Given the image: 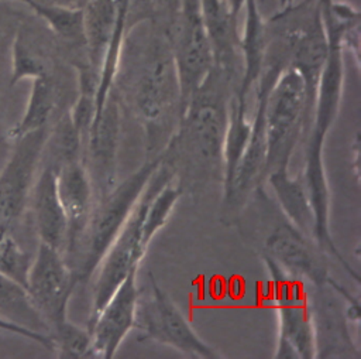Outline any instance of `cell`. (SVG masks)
I'll return each instance as SVG.
<instances>
[{
    "label": "cell",
    "instance_id": "1",
    "mask_svg": "<svg viewBox=\"0 0 361 359\" xmlns=\"http://www.w3.org/2000/svg\"><path fill=\"white\" fill-rule=\"evenodd\" d=\"M235 88V79L213 65L189 98L178 127L162 148V161L183 191L186 185L204 184L213 177L223 182L224 136Z\"/></svg>",
    "mask_w": 361,
    "mask_h": 359
},
{
    "label": "cell",
    "instance_id": "2",
    "mask_svg": "<svg viewBox=\"0 0 361 359\" xmlns=\"http://www.w3.org/2000/svg\"><path fill=\"white\" fill-rule=\"evenodd\" d=\"M113 88L117 96L127 100L145 129L149 148H162L178 127L180 119V89L171 51L169 37L158 35L140 49L123 44ZM162 151V150H161Z\"/></svg>",
    "mask_w": 361,
    "mask_h": 359
},
{
    "label": "cell",
    "instance_id": "3",
    "mask_svg": "<svg viewBox=\"0 0 361 359\" xmlns=\"http://www.w3.org/2000/svg\"><path fill=\"white\" fill-rule=\"evenodd\" d=\"M161 161V153L149 157L126 180L117 182L111 191L94 201L86 228L75 250L66 257L79 283L93 276L100 259L127 222Z\"/></svg>",
    "mask_w": 361,
    "mask_h": 359
},
{
    "label": "cell",
    "instance_id": "4",
    "mask_svg": "<svg viewBox=\"0 0 361 359\" xmlns=\"http://www.w3.org/2000/svg\"><path fill=\"white\" fill-rule=\"evenodd\" d=\"M268 273V294L278 317L276 359H314L317 356L312 300L307 284L292 277L271 257L262 254Z\"/></svg>",
    "mask_w": 361,
    "mask_h": 359
},
{
    "label": "cell",
    "instance_id": "5",
    "mask_svg": "<svg viewBox=\"0 0 361 359\" xmlns=\"http://www.w3.org/2000/svg\"><path fill=\"white\" fill-rule=\"evenodd\" d=\"M312 117L313 109L303 78L288 66L274 82L265 102L267 175L276 168L289 167L292 153L302 134L307 133Z\"/></svg>",
    "mask_w": 361,
    "mask_h": 359
},
{
    "label": "cell",
    "instance_id": "6",
    "mask_svg": "<svg viewBox=\"0 0 361 359\" xmlns=\"http://www.w3.org/2000/svg\"><path fill=\"white\" fill-rule=\"evenodd\" d=\"M169 178H173V172L168 165L164 164V161H161L159 167L149 178L127 222L100 259L96 270L93 271L94 283L89 321L97 315V312L118 288L127 274L133 269H140L141 261L147 253V249L141 245L142 216L149 196Z\"/></svg>",
    "mask_w": 361,
    "mask_h": 359
},
{
    "label": "cell",
    "instance_id": "7",
    "mask_svg": "<svg viewBox=\"0 0 361 359\" xmlns=\"http://www.w3.org/2000/svg\"><path fill=\"white\" fill-rule=\"evenodd\" d=\"M148 278L149 295L147 300H138L135 315L134 329L138 331V339L169 346L193 359H223L224 356L216 348L197 335L179 307L159 287L151 271Z\"/></svg>",
    "mask_w": 361,
    "mask_h": 359
},
{
    "label": "cell",
    "instance_id": "8",
    "mask_svg": "<svg viewBox=\"0 0 361 359\" xmlns=\"http://www.w3.org/2000/svg\"><path fill=\"white\" fill-rule=\"evenodd\" d=\"M168 37L180 89L182 114L189 98L214 65L200 0H180L178 18Z\"/></svg>",
    "mask_w": 361,
    "mask_h": 359
},
{
    "label": "cell",
    "instance_id": "9",
    "mask_svg": "<svg viewBox=\"0 0 361 359\" xmlns=\"http://www.w3.org/2000/svg\"><path fill=\"white\" fill-rule=\"evenodd\" d=\"M78 283L63 253L39 242L25 290L48 331L68 318V304Z\"/></svg>",
    "mask_w": 361,
    "mask_h": 359
},
{
    "label": "cell",
    "instance_id": "10",
    "mask_svg": "<svg viewBox=\"0 0 361 359\" xmlns=\"http://www.w3.org/2000/svg\"><path fill=\"white\" fill-rule=\"evenodd\" d=\"M49 127L45 126L14 139V148L0 171V228L7 229L30 204Z\"/></svg>",
    "mask_w": 361,
    "mask_h": 359
},
{
    "label": "cell",
    "instance_id": "11",
    "mask_svg": "<svg viewBox=\"0 0 361 359\" xmlns=\"http://www.w3.org/2000/svg\"><path fill=\"white\" fill-rule=\"evenodd\" d=\"M121 130L120 100L111 89L100 113L94 117L82 151L94 198L106 195L117 184V154Z\"/></svg>",
    "mask_w": 361,
    "mask_h": 359
},
{
    "label": "cell",
    "instance_id": "12",
    "mask_svg": "<svg viewBox=\"0 0 361 359\" xmlns=\"http://www.w3.org/2000/svg\"><path fill=\"white\" fill-rule=\"evenodd\" d=\"M262 254L271 257L292 277L316 290L326 288L331 277L327 254L313 239L302 233L285 218L265 237Z\"/></svg>",
    "mask_w": 361,
    "mask_h": 359
},
{
    "label": "cell",
    "instance_id": "13",
    "mask_svg": "<svg viewBox=\"0 0 361 359\" xmlns=\"http://www.w3.org/2000/svg\"><path fill=\"white\" fill-rule=\"evenodd\" d=\"M326 134L309 129L306 133V153L305 164L300 178L303 181L310 208L313 212L314 228H313V240L316 245L330 257L336 259L340 266L357 281L360 283V274L353 269V266L345 261L338 247L336 246L331 229H330V185L326 172L323 147H324Z\"/></svg>",
    "mask_w": 361,
    "mask_h": 359
},
{
    "label": "cell",
    "instance_id": "14",
    "mask_svg": "<svg viewBox=\"0 0 361 359\" xmlns=\"http://www.w3.org/2000/svg\"><path fill=\"white\" fill-rule=\"evenodd\" d=\"M133 269L97 315L87 322L92 335L93 358L111 359L124 338L135 328V315L140 300L137 273Z\"/></svg>",
    "mask_w": 361,
    "mask_h": 359
},
{
    "label": "cell",
    "instance_id": "15",
    "mask_svg": "<svg viewBox=\"0 0 361 359\" xmlns=\"http://www.w3.org/2000/svg\"><path fill=\"white\" fill-rule=\"evenodd\" d=\"M58 195L68 222L65 259L75 250L94 205V192L82 160L56 168Z\"/></svg>",
    "mask_w": 361,
    "mask_h": 359
},
{
    "label": "cell",
    "instance_id": "16",
    "mask_svg": "<svg viewBox=\"0 0 361 359\" xmlns=\"http://www.w3.org/2000/svg\"><path fill=\"white\" fill-rule=\"evenodd\" d=\"M30 205L38 240L63 253L68 222L58 195L56 168L52 164L42 161L31 191Z\"/></svg>",
    "mask_w": 361,
    "mask_h": 359
},
{
    "label": "cell",
    "instance_id": "17",
    "mask_svg": "<svg viewBox=\"0 0 361 359\" xmlns=\"http://www.w3.org/2000/svg\"><path fill=\"white\" fill-rule=\"evenodd\" d=\"M206 34L210 42L214 66L237 78L240 82L243 62L240 34L224 0H200Z\"/></svg>",
    "mask_w": 361,
    "mask_h": 359
},
{
    "label": "cell",
    "instance_id": "18",
    "mask_svg": "<svg viewBox=\"0 0 361 359\" xmlns=\"http://www.w3.org/2000/svg\"><path fill=\"white\" fill-rule=\"evenodd\" d=\"M327 51L329 42L317 1L309 21L306 23L305 28L302 30L299 38L293 45L289 62V66L296 69L303 78L312 109L314 107L316 89L323 66L326 64Z\"/></svg>",
    "mask_w": 361,
    "mask_h": 359
},
{
    "label": "cell",
    "instance_id": "19",
    "mask_svg": "<svg viewBox=\"0 0 361 359\" xmlns=\"http://www.w3.org/2000/svg\"><path fill=\"white\" fill-rule=\"evenodd\" d=\"M126 1L127 0H87L80 7L85 54L89 66L97 75Z\"/></svg>",
    "mask_w": 361,
    "mask_h": 359
},
{
    "label": "cell",
    "instance_id": "20",
    "mask_svg": "<svg viewBox=\"0 0 361 359\" xmlns=\"http://www.w3.org/2000/svg\"><path fill=\"white\" fill-rule=\"evenodd\" d=\"M245 23L240 35V52L243 71L234 95L247 100V96L257 86L262 72L267 51V24L258 8L257 0L245 3Z\"/></svg>",
    "mask_w": 361,
    "mask_h": 359
},
{
    "label": "cell",
    "instance_id": "21",
    "mask_svg": "<svg viewBox=\"0 0 361 359\" xmlns=\"http://www.w3.org/2000/svg\"><path fill=\"white\" fill-rule=\"evenodd\" d=\"M265 182L272 188L283 218L302 233L313 239L314 219L300 175L292 177L289 167H282L271 171Z\"/></svg>",
    "mask_w": 361,
    "mask_h": 359
},
{
    "label": "cell",
    "instance_id": "22",
    "mask_svg": "<svg viewBox=\"0 0 361 359\" xmlns=\"http://www.w3.org/2000/svg\"><path fill=\"white\" fill-rule=\"evenodd\" d=\"M58 105V88L52 75H41L34 78L31 95L27 109L21 120L8 130L11 140L38 130L45 126H51V119Z\"/></svg>",
    "mask_w": 361,
    "mask_h": 359
},
{
    "label": "cell",
    "instance_id": "23",
    "mask_svg": "<svg viewBox=\"0 0 361 359\" xmlns=\"http://www.w3.org/2000/svg\"><path fill=\"white\" fill-rule=\"evenodd\" d=\"M0 317L49 335L48 326L35 310L25 287L3 274H0Z\"/></svg>",
    "mask_w": 361,
    "mask_h": 359
},
{
    "label": "cell",
    "instance_id": "24",
    "mask_svg": "<svg viewBox=\"0 0 361 359\" xmlns=\"http://www.w3.org/2000/svg\"><path fill=\"white\" fill-rule=\"evenodd\" d=\"M183 192V188L175 181V178H169L149 196L141 222L142 247L148 249L154 236L165 226Z\"/></svg>",
    "mask_w": 361,
    "mask_h": 359
},
{
    "label": "cell",
    "instance_id": "25",
    "mask_svg": "<svg viewBox=\"0 0 361 359\" xmlns=\"http://www.w3.org/2000/svg\"><path fill=\"white\" fill-rule=\"evenodd\" d=\"M54 342V352L62 359L93 358L90 331L82 328L68 318L49 331Z\"/></svg>",
    "mask_w": 361,
    "mask_h": 359
},
{
    "label": "cell",
    "instance_id": "26",
    "mask_svg": "<svg viewBox=\"0 0 361 359\" xmlns=\"http://www.w3.org/2000/svg\"><path fill=\"white\" fill-rule=\"evenodd\" d=\"M32 256L27 253L7 229L0 228V274L27 287Z\"/></svg>",
    "mask_w": 361,
    "mask_h": 359
},
{
    "label": "cell",
    "instance_id": "27",
    "mask_svg": "<svg viewBox=\"0 0 361 359\" xmlns=\"http://www.w3.org/2000/svg\"><path fill=\"white\" fill-rule=\"evenodd\" d=\"M0 331L3 332H10V334H14V335H20L23 338H27L30 341H34L37 343H39L41 346H44L45 349L54 352V342H52V338L48 335V334H42V332H37V331H32L30 328H25V326H21L18 324H14L8 319H4L0 317Z\"/></svg>",
    "mask_w": 361,
    "mask_h": 359
},
{
    "label": "cell",
    "instance_id": "28",
    "mask_svg": "<svg viewBox=\"0 0 361 359\" xmlns=\"http://www.w3.org/2000/svg\"><path fill=\"white\" fill-rule=\"evenodd\" d=\"M351 147H353V163H354V165H353V172L355 174V180H357V182L360 181V168H358V157H360V133H357L355 136H354V141H353V144H351Z\"/></svg>",
    "mask_w": 361,
    "mask_h": 359
},
{
    "label": "cell",
    "instance_id": "29",
    "mask_svg": "<svg viewBox=\"0 0 361 359\" xmlns=\"http://www.w3.org/2000/svg\"><path fill=\"white\" fill-rule=\"evenodd\" d=\"M58 6L66 7V8H80L79 7V0H55Z\"/></svg>",
    "mask_w": 361,
    "mask_h": 359
},
{
    "label": "cell",
    "instance_id": "30",
    "mask_svg": "<svg viewBox=\"0 0 361 359\" xmlns=\"http://www.w3.org/2000/svg\"><path fill=\"white\" fill-rule=\"evenodd\" d=\"M293 3H295V0H278V7L279 8H285V7H288V6L293 4Z\"/></svg>",
    "mask_w": 361,
    "mask_h": 359
}]
</instances>
